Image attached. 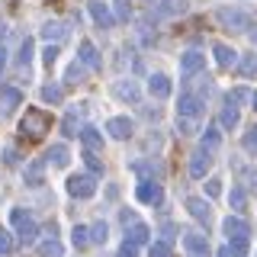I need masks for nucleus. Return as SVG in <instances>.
<instances>
[{"mask_svg": "<svg viewBox=\"0 0 257 257\" xmlns=\"http://www.w3.org/2000/svg\"><path fill=\"white\" fill-rule=\"evenodd\" d=\"M215 20H219L222 29H231V32H247L254 26L251 13L238 10V7H219V10H215Z\"/></svg>", "mask_w": 257, "mask_h": 257, "instance_id": "obj_1", "label": "nucleus"}, {"mask_svg": "<svg viewBox=\"0 0 257 257\" xmlns=\"http://www.w3.org/2000/svg\"><path fill=\"white\" fill-rule=\"evenodd\" d=\"M48 128H52V119L42 109H26V116L20 119V132L29 135V139H42Z\"/></svg>", "mask_w": 257, "mask_h": 257, "instance_id": "obj_2", "label": "nucleus"}, {"mask_svg": "<svg viewBox=\"0 0 257 257\" xmlns=\"http://www.w3.org/2000/svg\"><path fill=\"white\" fill-rule=\"evenodd\" d=\"M13 225H16V238H20V244H32L36 241V235H39V225L29 219L23 209H13Z\"/></svg>", "mask_w": 257, "mask_h": 257, "instance_id": "obj_3", "label": "nucleus"}, {"mask_svg": "<svg viewBox=\"0 0 257 257\" xmlns=\"http://www.w3.org/2000/svg\"><path fill=\"white\" fill-rule=\"evenodd\" d=\"M68 193L77 199H90L96 193V180L90 174H74V177H68Z\"/></svg>", "mask_w": 257, "mask_h": 257, "instance_id": "obj_4", "label": "nucleus"}, {"mask_svg": "<svg viewBox=\"0 0 257 257\" xmlns=\"http://www.w3.org/2000/svg\"><path fill=\"white\" fill-rule=\"evenodd\" d=\"M209 167H212V151H209V148H196L190 155V177H193V180H203V177L209 174Z\"/></svg>", "mask_w": 257, "mask_h": 257, "instance_id": "obj_5", "label": "nucleus"}, {"mask_svg": "<svg viewBox=\"0 0 257 257\" xmlns=\"http://www.w3.org/2000/svg\"><path fill=\"white\" fill-rule=\"evenodd\" d=\"M112 93L119 96V100H125V103H139L142 100V87H139V80H116L112 84Z\"/></svg>", "mask_w": 257, "mask_h": 257, "instance_id": "obj_6", "label": "nucleus"}, {"mask_svg": "<svg viewBox=\"0 0 257 257\" xmlns=\"http://www.w3.org/2000/svg\"><path fill=\"white\" fill-rule=\"evenodd\" d=\"M183 247L193 257H209V238L199 235V231H183Z\"/></svg>", "mask_w": 257, "mask_h": 257, "instance_id": "obj_7", "label": "nucleus"}, {"mask_svg": "<svg viewBox=\"0 0 257 257\" xmlns=\"http://www.w3.org/2000/svg\"><path fill=\"white\" fill-rule=\"evenodd\" d=\"M135 196H139L142 203H148V206H158L161 199H164V190H161V183H158V180H145V183H139Z\"/></svg>", "mask_w": 257, "mask_h": 257, "instance_id": "obj_8", "label": "nucleus"}, {"mask_svg": "<svg viewBox=\"0 0 257 257\" xmlns=\"http://www.w3.org/2000/svg\"><path fill=\"white\" fill-rule=\"evenodd\" d=\"M222 231L228 235V241H235V238H247V235H251V225L241 219V215H228V219L222 222Z\"/></svg>", "mask_w": 257, "mask_h": 257, "instance_id": "obj_9", "label": "nucleus"}, {"mask_svg": "<svg viewBox=\"0 0 257 257\" xmlns=\"http://www.w3.org/2000/svg\"><path fill=\"white\" fill-rule=\"evenodd\" d=\"M199 112H203V96L199 93H180L177 116H199Z\"/></svg>", "mask_w": 257, "mask_h": 257, "instance_id": "obj_10", "label": "nucleus"}, {"mask_svg": "<svg viewBox=\"0 0 257 257\" xmlns=\"http://www.w3.org/2000/svg\"><path fill=\"white\" fill-rule=\"evenodd\" d=\"M87 10H90L93 23H96L100 29H109L112 23H116V16L109 13V7H106V4H100V0H90V4H87Z\"/></svg>", "mask_w": 257, "mask_h": 257, "instance_id": "obj_11", "label": "nucleus"}, {"mask_svg": "<svg viewBox=\"0 0 257 257\" xmlns=\"http://www.w3.org/2000/svg\"><path fill=\"white\" fill-rule=\"evenodd\" d=\"M106 132L112 135V139H119V142H125V139H132V122H128L125 116H112L109 122H106Z\"/></svg>", "mask_w": 257, "mask_h": 257, "instance_id": "obj_12", "label": "nucleus"}, {"mask_svg": "<svg viewBox=\"0 0 257 257\" xmlns=\"http://www.w3.org/2000/svg\"><path fill=\"white\" fill-rule=\"evenodd\" d=\"M203 64H206V55L203 52H183L180 55V74L190 77V74H196Z\"/></svg>", "mask_w": 257, "mask_h": 257, "instance_id": "obj_13", "label": "nucleus"}, {"mask_svg": "<svg viewBox=\"0 0 257 257\" xmlns=\"http://www.w3.org/2000/svg\"><path fill=\"white\" fill-rule=\"evenodd\" d=\"M212 55H215V61H219V68H235L238 64V52L231 45H225V42H215Z\"/></svg>", "mask_w": 257, "mask_h": 257, "instance_id": "obj_14", "label": "nucleus"}, {"mask_svg": "<svg viewBox=\"0 0 257 257\" xmlns=\"http://www.w3.org/2000/svg\"><path fill=\"white\" fill-rule=\"evenodd\" d=\"M77 61L84 64V68H90V71H96L100 68V55H96V48H93V42H80V48H77Z\"/></svg>", "mask_w": 257, "mask_h": 257, "instance_id": "obj_15", "label": "nucleus"}, {"mask_svg": "<svg viewBox=\"0 0 257 257\" xmlns=\"http://www.w3.org/2000/svg\"><path fill=\"white\" fill-rule=\"evenodd\" d=\"M148 90H151V96H158V100H164V96H171L174 84H171V77H167V74H155V77L148 80Z\"/></svg>", "mask_w": 257, "mask_h": 257, "instance_id": "obj_16", "label": "nucleus"}, {"mask_svg": "<svg viewBox=\"0 0 257 257\" xmlns=\"http://www.w3.org/2000/svg\"><path fill=\"white\" fill-rule=\"evenodd\" d=\"M64 36H68V26H64L61 20H48L42 26V39H45V42H61Z\"/></svg>", "mask_w": 257, "mask_h": 257, "instance_id": "obj_17", "label": "nucleus"}, {"mask_svg": "<svg viewBox=\"0 0 257 257\" xmlns=\"http://www.w3.org/2000/svg\"><path fill=\"white\" fill-rule=\"evenodd\" d=\"M187 209H190V215L196 222H209V215H212V209H209L206 199H199V196H190L187 199Z\"/></svg>", "mask_w": 257, "mask_h": 257, "instance_id": "obj_18", "label": "nucleus"}, {"mask_svg": "<svg viewBox=\"0 0 257 257\" xmlns=\"http://www.w3.org/2000/svg\"><path fill=\"white\" fill-rule=\"evenodd\" d=\"M80 142H84L90 151H100L103 148V132H96L93 125H84L80 128Z\"/></svg>", "mask_w": 257, "mask_h": 257, "instance_id": "obj_19", "label": "nucleus"}, {"mask_svg": "<svg viewBox=\"0 0 257 257\" xmlns=\"http://www.w3.org/2000/svg\"><path fill=\"white\" fill-rule=\"evenodd\" d=\"M20 90L16 87H0V106H4V112H10L13 106H20Z\"/></svg>", "mask_w": 257, "mask_h": 257, "instance_id": "obj_20", "label": "nucleus"}, {"mask_svg": "<svg viewBox=\"0 0 257 257\" xmlns=\"http://www.w3.org/2000/svg\"><path fill=\"white\" fill-rule=\"evenodd\" d=\"M48 161H52L55 167H68V161H71V155H68V148H64V145H52V148H48V155H45Z\"/></svg>", "mask_w": 257, "mask_h": 257, "instance_id": "obj_21", "label": "nucleus"}, {"mask_svg": "<svg viewBox=\"0 0 257 257\" xmlns=\"http://www.w3.org/2000/svg\"><path fill=\"white\" fill-rule=\"evenodd\" d=\"M148 238H151V228H148V225L132 222V228H128V241H132V244H145Z\"/></svg>", "mask_w": 257, "mask_h": 257, "instance_id": "obj_22", "label": "nucleus"}, {"mask_svg": "<svg viewBox=\"0 0 257 257\" xmlns=\"http://www.w3.org/2000/svg\"><path fill=\"white\" fill-rule=\"evenodd\" d=\"M238 119H241L238 106H231V103H228V106L222 109V116H219V125H222V128H235V125H238Z\"/></svg>", "mask_w": 257, "mask_h": 257, "instance_id": "obj_23", "label": "nucleus"}, {"mask_svg": "<svg viewBox=\"0 0 257 257\" xmlns=\"http://www.w3.org/2000/svg\"><path fill=\"white\" fill-rule=\"evenodd\" d=\"M238 74L241 77H257V55H244L238 61Z\"/></svg>", "mask_w": 257, "mask_h": 257, "instance_id": "obj_24", "label": "nucleus"}, {"mask_svg": "<svg viewBox=\"0 0 257 257\" xmlns=\"http://www.w3.org/2000/svg\"><path fill=\"white\" fill-rule=\"evenodd\" d=\"M39 257H61V244L55 241V235L45 238L42 244H39Z\"/></svg>", "mask_w": 257, "mask_h": 257, "instance_id": "obj_25", "label": "nucleus"}, {"mask_svg": "<svg viewBox=\"0 0 257 257\" xmlns=\"http://www.w3.org/2000/svg\"><path fill=\"white\" fill-rule=\"evenodd\" d=\"M112 13H116L119 23H128L132 20V4L128 0H112Z\"/></svg>", "mask_w": 257, "mask_h": 257, "instance_id": "obj_26", "label": "nucleus"}, {"mask_svg": "<svg viewBox=\"0 0 257 257\" xmlns=\"http://www.w3.org/2000/svg\"><path fill=\"white\" fill-rule=\"evenodd\" d=\"M71 241H74V247L80 251V247L90 244V228H84V225H74V231H71Z\"/></svg>", "mask_w": 257, "mask_h": 257, "instance_id": "obj_27", "label": "nucleus"}, {"mask_svg": "<svg viewBox=\"0 0 257 257\" xmlns=\"http://www.w3.org/2000/svg\"><path fill=\"white\" fill-rule=\"evenodd\" d=\"M106 238H109L106 222H93L90 225V241H93V244H106Z\"/></svg>", "mask_w": 257, "mask_h": 257, "instance_id": "obj_28", "label": "nucleus"}, {"mask_svg": "<svg viewBox=\"0 0 257 257\" xmlns=\"http://www.w3.org/2000/svg\"><path fill=\"white\" fill-rule=\"evenodd\" d=\"M84 164L90 167V174H93V177H103V161L96 158V151H90V148L84 151Z\"/></svg>", "mask_w": 257, "mask_h": 257, "instance_id": "obj_29", "label": "nucleus"}, {"mask_svg": "<svg viewBox=\"0 0 257 257\" xmlns=\"http://www.w3.org/2000/svg\"><path fill=\"white\" fill-rule=\"evenodd\" d=\"M42 100H45V103H61V100H64V90H61L58 84H45V87H42Z\"/></svg>", "mask_w": 257, "mask_h": 257, "instance_id": "obj_30", "label": "nucleus"}, {"mask_svg": "<svg viewBox=\"0 0 257 257\" xmlns=\"http://www.w3.org/2000/svg\"><path fill=\"white\" fill-rule=\"evenodd\" d=\"M180 10H183V4H177V0H161L155 16H174V13H180Z\"/></svg>", "mask_w": 257, "mask_h": 257, "instance_id": "obj_31", "label": "nucleus"}, {"mask_svg": "<svg viewBox=\"0 0 257 257\" xmlns=\"http://www.w3.org/2000/svg\"><path fill=\"white\" fill-rule=\"evenodd\" d=\"M26 183L29 187H42V161H36V164L26 171Z\"/></svg>", "mask_w": 257, "mask_h": 257, "instance_id": "obj_32", "label": "nucleus"}, {"mask_svg": "<svg viewBox=\"0 0 257 257\" xmlns=\"http://www.w3.org/2000/svg\"><path fill=\"white\" fill-rule=\"evenodd\" d=\"M219 142H222V135H219V128H206V132H203V148H209V151H212V148H219Z\"/></svg>", "mask_w": 257, "mask_h": 257, "instance_id": "obj_33", "label": "nucleus"}, {"mask_svg": "<svg viewBox=\"0 0 257 257\" xmlns=\"http://www.w3.org/2000/svg\"><path fill=\"white\" fill-rule=\"evenodd\" d=\"M177 128H180V135H193L196 132V116H177Z\"/></svg>", "mask_w": 257, "mask_h": 257, "instance_id": "obj_34", "label": "nucleus"}, {"mask_svg": "<svg viewBox=\"0 0 257 257\" xmlns=\"http://www.w3.org/2000/svg\"><path fill=\"white\" fill-rule=\"evenodd\" d=\"M228 203H231V209H238V212H241V209L247 206V196H244V190H241V187H235V190L228 193Z\"/></svg>", "mask_w": 257, "mask_h": 257, "instance_id": "obj_35", "label": "nucleus"}, {"mask_svg": "<svg viewBox=\"0 0 257 257\" xmlns=\"http://www.w3.org/2000/svg\"><path fill=\"white\" fill-rule=\"evenodd\" d=\"M148 257H171V244H167V241H155V244L148 247Z\"/></svg>", "mask_w": 257, "mask_h": 257, "instance_id": "obj_36", "label": "nucleus"}, {"mask_svg": "<svg viewBox=\"0 0 257 257\" xmlns=\"http://www.w3.org/2000/svg\"><path fill=\"white\" fill-rule=\"evenodd\" d=\"M23 64V68H26V64L32 61V39H23V45H20V58H16Z\"/></svg>", "mask_w": 257, "mask_h": 257, "instance_id": "obj_37", "label": "nucleus"}, {"mask_svg": "<svg viewBox=\"0 0 257 257\" xmlns=\"http://www.w3.org/2000/svg\"><path fill=\"white\" fill-rule=\"evenodd\" d=\"M13 247H16V241L10 238V231L0 228V254H13Z\"/></svg>", "mask_w": 257, "mask_h": 257, "instance_id": "obj_38", "label": "nucleus"}, {"mask_svg": "<svg viewBox=\"0 0 257 257\" xmlns=\"http://www.w3.org/2000/svg\"><path fill=\"white\" fill-rule=\"evenodd\" d=\"M61 128H64V135H68V139L80 135V128H77V119H74V116H64V119H61Z\"/></svg>", "mask_w": 257, "mask_h": 257, "instance_id": "obj_39", "label": "nucleus"}, {"mask_svg": "<svg viewBox=\"0 0 257 257\" xmlns=\"http://www.w3.org/2000/svg\"><path fill=\"white\" fill-rule=\"evenodd\" d=\"M64 77H68L71 84H80V80H84V64H80V61H74V64L68 68V74H64Z\"/></svg>", "mask_w": 257, "mask_h": 257, "instance_id": "obj_40", "label": "nucleus"}, {"mask_svg": "<svg viewBox=\"0 0 257 257\" xmlns=\"http://www.w3.org/2000/svg\"><path fill=\"white\" fill-rule=\"evenodd\" d=\"M228 247H231V254H235V257H244V254H247V238H235V241H228Z\"/></svg>", "mask_w": 257, "mask_h": 257, "instance_id": "obj_41", "label": "nucleus"}, {"mask_svg": "<svg viewBox=\"0 0 257 257\" xmlns=\"http://www.w3.org/2000/svg\"><path fill=\"white\" fill-rule=\"evenodd\" d=\"M58 55H61V52H58V45H52V42H48V48L42 52V61L48 64V68H52V64L58 61Z\"/></svg>", "mask_w": 257, "mask_h": 257, "instance_id": "obj_42", "label": "nucleus"}, {"mask_svg": "<svg viewBox=\"0 0 257 257\" xmlns=\"http://www.w3.org/2000/svg\"><path fill=\"white\" fill-rule=\"evenodd\" d=\"M244 148H247V151H257V125H251V128L244 132Z\"/></svg>", "mask_w": 257, "mask_h": 257, "instance_id": "obj_43", "label": "nucleus"}, {"mask_svg": "<svg viewBox=\"0 0 257 257\" xmlns=\"http://www.w3.org/2000/svg\"><path fill=\"white\" fill-rule=\"evenodd\" d=\"M119 257H139V244H132V241H122V247H119Z\"/></svg>", "mask_w": 257, "mask_h": 257, "instance_id": "obj_44", "label": "nucleus"}, {"mask_svg": "<svg viewBox=\"0 0 257 257\" xmlns=\"http://www.w3.org/2000/svg\"><path fill=\"white\" fill-rule=\"evenodd\" d=\"M247 96H251V93L238 87V90H231V93H228V103H231V106H238V103H244V100H247Z\"/></svg>", "mask_w": 257, "mask_h": 257, "instance_id": "obj_45", "label": "nucleus"}, {"mask_svg": "<svg viewBox=\"0 0 257 257\" xmlns=\"http://www.w3.org/2000/svg\"><path fill=\"white\" fill-rule=\"evenodd\" d=\"M206 193H209V196H219V193H222V180H206Z\"/></svg>", "mask_w": 257, "mask_h": 257, "instance_id": "obj_46", "label": "nucleus"}, {"mask_svg": "<svg viewBox=\"0 0 257 257\" xmlns=\"http://www.w3.org/2000/svg\"><path fill=\"white\" fill-rule=\"evenodd\" d=\"M4 64H7V48H4V32H0V71H4Z\"/></svg>", "mask_w": 257, "mask_h": 257, "instance_id": "obj_47", "label": "nucleus"}, {"mask_svg": "<svg viewBox=\"0 0 257 257\" xmlns=\"http://www.w3.org/2000/svg\"><path fill=\"white\" fill-rule=\"evenodd\" d=\"M4 161H7V164H16V151L7 148V151H4Z\"/></svg>", "mask_w": 257, "mask_h": 257, "instance_id": "obj_48", "label": "nucleus"}, {"mask_svg": "<svg viewBox=\"0 0 257 257\" xmlns=\"http://www.w3.org/2000/svg\"><path fill=\"white\" fill-rule=\"evenodd\" d=\"M171 238H174V225H164V241L171 244Z\"/></svg>", "mask_w": 257, "mask_h": 257, "instance_id": "obj_49", "label": "nucleus"}, {"mask_svg": "<svg viewBox=\"0 0 257 257\" xmlns=\"http://www.w3.org/2000/svg\"><path fill=\"white\" fill-rule=\"evenodd\" d=\"M247 36H251V42L257 45V26H251V29H247Z\"/></svg>", "mask_w": 257, "mask_h": 257, "instance_id": "obj_50", "label": "nucleus"}, {"mask_svg": "<svg viewBox=\"0 0 257 257\" xmlns=\"http://www.w3.org/2000/svg\"><path fill=\"white\" fill-rule=\"evenodd\" d=\"M215 257H231V247H222V251L215 254Z\"/></svg>", "mask_w": 257, "mask_h": 257, "instance_id": "obj_51", "label": "nucleus"}, {"mask_svg": "<svg viewBox=\"0 0 257 257\" xmlns=\"http://www.w3.org/2000/svg\"><path fill=\"white\" fill-rule=\"evenodd\" d=\"M251 103H254V109H257V93H251Z\"/></svg>", "mask_w": 257, "mask_h": 257, "instance_id": "obj_52", "label": "nucleus"}]
</instances>
